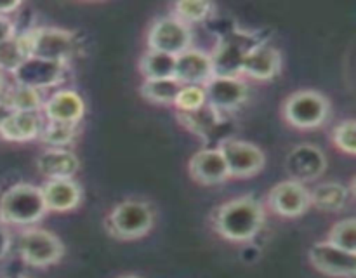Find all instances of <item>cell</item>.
<instances>
[{
  "label": "cell",
  "instance_id": "cell-14",
  "mask_svg": "<svg viewBox=\"0 0 356 278\" xmlns=\"http://www.w3.org/2000/svg\"><path fill=\"white\" fill-rule=\"evenodd\" d=\"M280 54L277 49L270 45H254L243 54L240 72L257 80H270L280 72Z\"/></svg>",
  "mask_w": 356,
  "mask_h": 278
},
{
  "label": "cell",
  "instance_id": "cell-8",
  "mask_svg": "<svg viewBox=\"0 0 356 278\" xmlns=\"http://www.w3.org/2000/svg\"><path fill=\"white\" fill-rule=\"evenodd\" d=\"M219 152L225 158L228 176L249 177L259 172L264 167L263 152L252 142L229 139V141L222 142Z\"/></svg>",
  "mask_w": 356,
  "mask_h": 278
},
{
  "label": "cell",
  "instance_id": "cell-32",
  "mask_svg": "<svg viewBox=\"0 0 356 278\" xmlns=\"http://www.w3.org/2000/svg\"><path fill=\"white\" fill-rule=\"evenodd\" d=\"M334 141L339 146V149L346 152L348 155H355L356 138H355V120L341 122L339 127L334 132Z\"/></svg>",
  "mask_w": 356,
  "mask_h": 278
},
{
  "label": "cell",
  "instance_id": "cell-29",
  "mask_svg": "<svg viewBox=\"0 0 356 278\" xmlns=\"http://www.w3.org/2000/svg\"><path fill=\"white\" fill-rule=\"evenodd\" d=\"M329 243L339 247V249L353 252L356 250V231H355V219L350 218L346 221H341L330 229Z\"/></svg>",
  "mask_w": 356,
  "mask_h": 278
},
{
  "label": "cell",
  "instance_id": "cell-37",
  "mask_svg": "<svg viewBox=\"0 0 356 278\" xmlns=\"http://www.w3.org/2000/svg\"><path fill=\"white\" fill-rule=\"evenodd\" d=\"M120 278H139V277H132V275H125V277H120Z\"/></svg>",
  "mask_w": 356,
  "mask_h": 278
},
{
  "label": "cell",
  "instance_id": "cell-10",
  "mask_svg": "<svg viewBox=\"0 0 356 278\" xmlns=\"http://www.w3.org/2000/svg\"><path fill=\"white\" fill-rule=\"evenodd\" d=\"M63 70H65V63L45 61V59L28 56L13 73L16 76L17 85H26L40 90L42 87L58 83L63 76Z\"/></svg>",
  "mask_w": 356,
  "mask_h": 278
},
{
  "label": "cell",
  "instance_id": "cell-26",
  "mask_svg": "<svg viewBox=\"0 0 356 278\" xmlns=\"http://www.w3.org/2000/svg\"><path fill=\"white\" fill-rule=\"evenodd\" d=\"M28 58L26 45H24L23 35H13L6 42L0 44V72H14L24 59Z\"/></svg>",
  "mask_w": 356,
  "mask_h": 278
},
{
  "label": "cell",
  "instance_id": "cell-22",
  "mask_svg": "<svg viewBox=\"0 0 356 278\" xmlns=\"http://www.w3.org/2000/svg\"><path fill=\"white\" fill-rule=\"evenodd\" d=\"M0 103L10 111H38L42 104V94L38 89L16 83L3 92Z\"/></svg>",
  "mask_w": 356,
  "mask_h": 278
},
{
  "label": "cell",
  "instance_id": "cell-7",
  "mask_svg": "<svg viewBox=\"0 0 356 278\" xmlns=\"http://www.w3.org/2000/svg\"><path fill=\"white\" fill-rule=\"evenodd\" d=\"M149 49L169 56H179L190 49L191 33L186 24L177 17H163L156 21L148 35Z\"/></svg>",
  "mask_w": 356,
  "mask_h": 278
},
{
  "label": "cell",
  "instance_id": "cell-20",
  "mask_svg": "<svg viewBox=\"0 0 356 278\" xmlns=\"http://www.w3.org/2000/svg\"><path fill=\"white\" fill-rule=\"evenodd\" d=\"M79 158L72 152L65 149H49L37 160V167L49 179H72L79 170Z\"/></svg>",
  "mask_w": 356,
  "mask_h": 278
},
{
  "label": "cell",
  "instance_id": "cell-17",
  "mask_svg": "<svg viewBox=\"0 0 356 278\" xmlns=\"http://www.w3.org/2000/svg\"><path fill=\"white\" fill-rule=\"evenodd\" d=\"M42 131L38 111H9L0 118V134L9 141H30Z\"/></svg>",
  "mask_w": 356,
  "mask_h": 278
},
{
  "label": "cell",
  "instance_id": "cell-15",
  "mask_svg": "<svg viewBox=\"0 0 356 278\" xmlns=\"http://www.w3.org/2000/svg\"><path fill=\"white\" fill-rule=\"evenodd\" d=\"M287 169L298 183L316 179L325 170V156L315 146H298L289 155Z\"/></svg>",
  "mask_w": 356,
  "mask_h": 278
},
{
  "label": "cell",
  "instance_id": "cell-12",
  "mask_svg": "<svg viewBox=\"0 0 356 278\" xmlns=\"http://www.w3.org/2000/svg\"><path fill=\"white\" fill-rule=\"evenodd\" d=\"M212 76L214 72H212L211 56L193 49H188L176 56L174 79L183 85H205Z\"/></svg>",
  "mask_w": 356,
  "mask_h": 278
},
{
  "label": "cell",
  "instance_id": "cell-35",
  "mask_svg": "<svg viewBox=\"0 0 356 278\" xmlns=\"http://www.w3.org/2000/svg\"><path fill=\"white\" fill-rule=\"evenodd\" d=\"M19 2H0V16H7L19 7Z\"/></svg>",
  "mask_w": 356,
  "mask_h": 278
},
{
  "label": "cell",
  "instance_id": "cell-27",
  "mask_svg": "<svg viewBox=\"0 0 356 278\" xmlns=\"http://www.w3.org/2000/svg\"><path fill=\"white\" fill-rule=\"evenodd\" d=\"M181 120L186 124L188 129H191L197 134L207 136L218 125V110H214L211 104H204V106L195 111L181 113Z\"/></svg>",
  "mask_w": 356,
  "mask_h": 278
},
{
  "label": "cell",
  "instance_id": "cell-28",
  "mask_svg": "<svg viewBox=\"0 0 356 278\" xmlns=\"http://www.w3.org/2000/svg\"><path fill=\"white\" fill-rule=\"evenodd\" d=\"M76 134V124H66V122L49 120L47 125H42L40 138L42 141L52 146H65L72 142Z\"/></svg>",
  "mask_w": 356,
  "mask_h": 278
},
{
  "label": "cell",
  "instance_id": "cell-24",
  "mask_svg": "<svg viewBox=\"0 0 356 278\" xmlns=\"http://www.w3.org/2000/svg\"><path fill=\"white\" fill-rule=\"evenodd\" d=\"M181 87H183V83L177 82L174 76H170V79H153L146 80L143 83L141 92L146 99L153 101V103L169 104L176 101Z\"/></svg>",
  "mask_w": 356,
  "mask_h": 278
},
{
  "label": "cell",
  "instance_id": "cell-23",
  "mask_svg": "<svg viewBox=\"0 0 356 278\" xmlns=\"http://www.w3.org/2000/svg\"><path fill=\"white\" fill-rule=\"evenodd\" d=\"M309 197H312V204L320 211L337 212L346 205L348 190L339 183H325L309 193Z\"/></svg>",
  "mask_w": 356,
  "mask_h": 278
},
{
  "label": "cell",
  "instance_id": "cell-11",
  "mask_svg": "<svg viewBox=\"0 0 356 278\" xmlns=\"http://www.w3.org/2000/svg\"><path fill=\"white\" fill-rule=\"evenodd\" d=\"M270 205L277 214L296 218L308 211L312 205L309 191L298 181H284L277 184L270 193Z\"/></svg>",
  "mask_w": 356,
  "mask_h": 278
},
{
  "label": "cell",
  "instance_id": "cell-21",
  "mask_svg": "<svg viewBox=\"0 0 356 278\" xmlns=\"http://www.w3.org/2000/svg\"><path fill=\"white\" fill-rule=\"evenodd\" d=\"M247 49H240L235 42H225L216 51L212 61V72L214 76H235L242 70V59Z\"/></svg>",
  "mask_w": 356,
  "mask_h": 278
},
{
  "label": "cell",
  "instance_id": "cell-18",
  "mask_svg": "<svg viewBox=\"0 0 356 278\" xmlns=\"http://www.w3.org/2000/svg\"><path fill=\"white\" fill-rule=\"evenodd\" d=\"M40 191L45 208L56 212L72 211L80 202V188L72 179H51Z\"/></svg>",
  "mask_w": 356,
  "mask_h": 278
},
{
  "label": "cell",
  "instance_id": "cell-30",
  "mask_svg": "<svg viewBox=\"0 0 356 278\" xmlns=\"http://www.w3.org/2000/svg\"><path fill=\"white\" fill-rule=\"evenodd\" d=\"M181 113H188V111H195L207 104V97H205L204 85H183L179 94H177L176 101H174Z\"/></svg>",
  "mask_w": 356,
  "mask_h": 278
},
{
  "label": "cell",
  "instance_id": "cell-33",
  "mask_svg": "<svg viewBox=\"0 0 356 278\" xmlns=\"http://www.w3.org/2000/svg\"><path fill=\"white\" fill-rule=\"evenodd\" d=\"M14 35V26L13 21L7 16H0V44L6 42L7 38H10Z\"/></svg>",
  "mask_w": 356,
  "mask_h": 278
},
{
  "label": "cell",
  "instance_id": "cell-38",
  "mask_svg": "<svg viewBox=\"0 0 356 278\" xmlns=\"http://www.w3.org/2000/svg\"><path fill=\"white\" fill-rule=\"evenodd\" d=\"M17 278H26V277H17Z\"/></svg>",
  "mask_w": 356,
  "mask_h": 278
},
{
  "label": "cell",
  "instance_id": "cell-6",
  "mask_svg": "<svg viewBox=\"0 0 356 278\" xmlns=\"http://www.w3.org/2000/svg\"><path fill=\"white\" fill-rule=\"evenodd\" d=\"M63 243L52 233L44 229H31L21 236L19 252L21 257L31 266H49L61 259Z\"/></svg>",
  "mask_w": 356,
  "mask_h": 278
},
{
  "label": "cell",
  "instance_id": "cell-1",
  "mask_svg": "<svg viewBox=\"0 0 356 278\" xmlns=\"http://www.w3.org/2000/svg\"><path fill=\"white\" fill-rule=\"evenodd\" d=\"M263 207L250 197L236 198L221 205L214 218L219 235L233 242H247L254 238L263 226Z\"/></svg>",
  "mask_w": 356,
  "mask_h": 278
},
{
  "label": "cell",
  "instance_id": "cell-31",
  "mask_svg": "<svg viewBox=\"0 0 356 278\" xmlns=\"http://www.w3.org/2000/svg\"><path fill=\"white\" fill-rule=\"evenodd\" d=\"M211 3L200 2V0H183L174 6L176 16L179 21H186V23H197L202 21L211 10Z\"/></svg>",
  "mask_w": 356,
  "mask_h": 278
},
{
  "label": "cell",
  "instance_id": "cell-13",
  "mask_svg": "<svg viewBox=\"0 0 356 278\" xmlns=\"http://www.w3.org/2000/svg\"><path fill=\"white\" fill-rule=\"evenodd\" d=\"M207 103L214 110H232L247 96V89L235 76H212L204 85Z\"/></svg>",
  "mask_w": 356,
  "mask_h": 278
},
{
  "label": "cell",
  "instance_id": "cell-4",
  "mask_svg": "<svg viewBox=\"0 0 356 278\" xmlns=\"http://www.w3.org/2000/svg\"><path fill=\"white\" fill-rule=\"evenodd\" d=\"M289 124L299 129H313L322 125L329 117V103L315 90H299L292 94L284 106Z\"/></svg>",
  "mask_w": 356,
  "mask_h": 278
},
{
  "label": "cell",
  "instance_id": "cell-2",
  "mask_svg": "<svg viewBox=\"0 0 356 278\" xmlns=\"http://www.w3.org/2000/svg\"><path fill=\"white\" fill-rule=\"evenodd\" d=\"M47 211L40 188L31 184H16L3 193L0 200V218L13 224H31Z\"/></svg>",
  "mask_w": 356,
  "mask_h": 278
},
{
  "label": "cell",
  "instance_id": "cell-34",
  "mask_svg": "<svg viewBox=\"0 0 356 278\" xmlns=\"http://www.w3.org/2000/svg\"><path fill=\"white\" fill-rule=\"evenodd\" d=\"M9 245H10L9 233L6 231V228H3V226H0V257L6 256L7 250H9Z\"/></svg>",
  "mask_w": 356,
  "mask_h": 278
},
{
  "label": "cell",
  "instance_id": "cell-36",
  "mask_svg": "<svg viewBox=\"0 0 356 278\" xmlns=\"http://www.w3.org/2000/svg\"><path fill=\"white\" fill-rule=\"evenodd\" d=\"M3 92H6V80H3L2 72H0V99H2Z\"/></svg>",
  "mask_w": 356,
  "mask_h": 278
},
{
  "label": "cell",
  "instance_id": "cell-25",
  "mask_svg": "<svg viewBox=\"0 0 356 278\" xmlns=\"http://www.w3.org/2000/svg\"><path fill=\"white\" fill-rule=\"evenodd\" d=\"M174 66H176V58L174 56L149 51L143 58L141 72L146 76V80L170 79V76H174Z\"/></svg>",
  "mask_w": 356,
  "mask_h": 278
},
{
  "label": "cell",
  "instance_id": "cell-16",
  "mask_svg": "<svg viewBox=\"0 0 356 278\" xmlns=\"http://www.w3.org/2000/svg\"><path fill=\"white\" fill-rule=\"evenodd\" d=\"M190 174L200 184H218L228 177L225 158L218 149H202L190 160Z\"/></svg>",
  "mask_w": 356,
  "mask_h": 278
},
{
  "label": "cell",
  "instance_id": "cell-3",
  "mask_svg": "<svg viewBox=\"0 0 356 278\" xmlns=\"http://www.w3.org/2000/svg\"><path fill=\"white\" fill-rule=\"evenodd\" d=\"M28 56L45 61L65 63L75 52V38L59 28H38L23 35Z\"/></svg>",
  "mask_w": 356,
  "mask_h": 278
},
{
  "label": "cell",
  "instance_id": "cell-19",
  "mask_svg": "<svg viewBox=\"0 0 356 278\" xmlns=\"http://www.w3.org/2000/svg\"><path fill=\"white\" fill-rule=\"evenodd\" d=\"M45 117L54 122H66V124H79L83 117V101L73 90H61L54 94L44 106Z\"/></svg>",
  "mask_w": 356,
  "mask_h": 278
},
{
  "label": "cell",
  "instance_id": "cell-9",
  "mask_svg": "<svg viewBox=\"0 0 356 278\" xmlns=\"http://www.w3.org/2000/svg\"><path fill=\"white\" fill-rule=\"evenodd\" d=\"M313 266L330 277L353 278L356 273V256L353 252L339 249L329 242L316 243L309 250Z\"/></svg>",
  "mask_w": 356,
  "mask_h": 278
},
{
  "label": "cell",
  "instance_id": "cell-5",
  "mask_svg": "<svg viewBox=\"0 0 356 278\" xmlns=\"http://www.w3.org/2000/svg\"><path fill=\"white\" fill-rule=\"evenodd\" d=\"M108 226L118 238H141L152 229L153 211L143 202H124L113 208Z\"/></svg>",
  "mask_w": 356,
  "mask_h": 278
}]
</instances>
